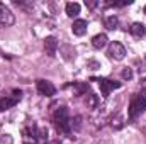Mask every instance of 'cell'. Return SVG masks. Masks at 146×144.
I'll return each mask as SVG.
<instances>
[{
  "mask_svg": "<svg viewBox=\"0 0 146 144\" xmlns=\"http://www.w3.org/2000/svg\"><path fill=\"white\" fill-rule=\"evenodd\" d=\"M110 126H112L114 129H122V126H124V117L117 114L115 117L110 119Z\"/></svg>",
  "mask_w": 146,
  "mask_h": 144,
  "instance_id": "16",
  "label": "cell"
},
{
  "mask_svg": "<svg viewBox=\"0 0 146 144\" xmlns=\"http://www.w3.org/2000/svg\"><path fill=\"white\" fill-rule=\"evenodd\" d=\"M87 27H88V24H87V20H83V19H76L75 22H73L72 26V32L75 36L82 37L87 34Z\"/></svg>",
  "mask_w": 146,
  "mask_h": 144,
  "instance_id": "10",
  "label": "cell"
},
{
  "mask_svg": "<svg viewBox=\"0 0 146 144\" xmlns=\"http://www.w3.org/2000/svg\"><path fill=\"white\" fill-rule=\"evenodd\" d=\"M107 56H109L110 59H114V61H121L126 56V48L121 42L112 41L109 44V48H107Z\"/></svg>",
  "mask_w": 146,
  "mask_h": 144,
  "instance_id": "4",
  "label": "cell"
},
{
  "mask_svg": "<svg viewBox=\"0 0 146 144\" xmlns=\"http://www.w3.org/2000/svg\"><path fill=\"white\" fill-rule=\"evenodd\" d=\"M129 32H131L134 37H143L145 32H146V26L141 24V22H133L131 27H129Z\"/></svg>",
  "mask_w": 146,
  "mask_h": 144,
  "instance_id": "11",
  "label": "cell"
},
{
  "mask_svg": "<svg viewBox=\"0 0 146 144\" xmlns=\"http://www.w3.org/2000/svg\"><path fill=\"white\" fill-rule=\"evenodd\" d=\"M21 97H22V92L21 90H14L12 92V97H9V95L0 97V112L9 110V108H12L14 105H17V102L21 100Z\"/></svg>",
  "mask_w": 146,
  "mask_h": 144,
  "instance_id": "5",
  "label": "cell"
},
{
  "mask_svg": "<svg viewBox=\"0 0 146 144\" xmlns=\"http://www.w3.org/2000/svg\"><path fill=\"white\" fill-rule=\"evenodd\" d=\"M94 81H97V83H99V87H100V92H102V97H104V98H107V97H109L110 92H114V90L121 88V83H119V81H114V80H109V78H95Z\"/></svg>",
  "mask_w": 146,
  "mask_h": 144,
  "instance_id": "3",
  "label": "cell"
},
{
  "mask_svg": "<svg viewBox=\"0 0 146 144\" xmlns=\"http://www.w3.org/2000/svg\"><path fill=\"white\" fill-rule=\"evenodd\" d=\"M141 88H143V93L146 95V80H143V83H141Z\"/></svg>",
  "mask_w": 146,
  "mask_h": 144,
  "instance_id": "22",
  "label": "cell"
},
{
  "mask_svg": "<svg viewBox=\"0 0 146 144\" xmlns=\"http://www.w3.org/2000/svg\"><path fill=\"white\" fill-rule=\"evenodd\" d=\"M146 110V97L145 95H134L129 102V108H127V114H129V119L131 120H136L141 114H145Z\"/></svg>",
  "mask_w": 146,
  "mask_h": 144,
  "instance_id": "2",
  "label": "cell"
},
{
  "mask_svg": "<svg viewBox=\"0 0 146 144\" xmlns=\"http://www.w3.org/2000/svg\"><path fill=\"white\" fill-rule=\"evenodd\" d=\"M73 87L76 88V93H78V95L85 93V92H87V88H88V85H87V83H75Z\"/></svg>",
  "mask_w": 146,
  "mask_h": 144,
  "instance_id": "19",
  "label": "cell"
},
{
  "mask_svg": "<svg viewBox=\"0 0 146 144\" xmlns=\"http://www.w3.org/2000/svg\"><path fill=\"white\" fill-rule=\"evenodd\" d=\"M56 49H58V39L54 36H48L44 39V51L49 58L56 56Z\"/></svg>",
  "mask_w": 146,
  "mask_h": 144,
  "instance_id": "9",
  "label": "cell"
},
{
  "mask_svg": "<svg viewBox=\"0 0 146 144\" xmlns=\"http://www.w3.org/2000/svg\"><path fill=\"white\" fill-rule=\"evenodd\" d=\"M14 22H15V17H14L12 10H10L7 5L0 3V26H2V27H9V26H12Z\"/></svg>",
  "mask_w": 146,
  "mask_h": 144,
  "instance_id": "7",
  "label": "cell"
},
{
  "mask_svg": "<svg viewBox=\"0 0 146 144\" xmlns=\"http://www.w3.org/2000/svg\"><path fill=\"white\" fill-rule=\"evenodd\" d=\"M85 5H87L88 9H95V7L99 5V2H92V0H88V2H85Z\"/></svg>",
  "mask_w": 146,
  "mask_h": 144,
  "instance_id": "21",
  "label": "cell"
},
{
  "mask_svg": "<svg viewBox=\"0 0 146 144\" xmlns=\"http://www.w3.org/2000/svg\"><path fill=\"white\" fill-rule=\"evenodd\" d=\"M121 78H122V80H126V81L133 80V70H131V68H124V70L121 71Z\"/></svg>",
  "mask_w": 146,
  "mask_h": 144,
  "instance_id": "18",
  "label": "cell"
},
{
  "mask_svg": "<svg viewBox=\"0 0 146 144\" xmlns=\"http://www.w3.org/2000/svg\"><path fill=\"white\" fill-rule=\"evenodd\" d=\"M36 87H37V92L41 95H44V97H53L56 93V87L48 80H37Z\"/></svg>",
  "mask_w": 146,
  "mask_h": 144,
  "instance_id": "8",
  "label": "cell"
},
{
  "mask_svg": "<svg viewBox=\"0 0 146 144\" xmlns=\"http://www.w3.org/2000/svg\"><path fill=\"white\" fill-rule=\"evenodd\" d=\"M107 34H97V36L92 37V46L95 48V49H102V48H106L107 46Z\"/></svg>",
  "mask_w": 146,
  "mask_h": 144,
  "instance_id": "12",
  "label": "cell"
},
{
  "mask_svg": "<svg viewBox=\"0 0 146 144\" xmlns=\"http://www.w3.org/2000/svg\"><path fill=\"white\" fill-rule=\"evenodd\" d=\"M0 54H2V49H0Z\"/></svg>",
  "mask_w": 146,
  "mask_h": 144,
  "instance_id": "25",
  "label": "cell"
},
{
  "mask_svg": "<svg viewBox=\"0 0 146 144\" xmlns=\"http://www.w3.org/2000/svg\"><path fill=\"white\" fill-rule=\"evenodd\" d=\"M80 9H82V7H80V3H76V2H68L66 7H65L68 17H76V15L80 14Z\"/></svg>",
  "mask_w": 146,
  "mask_h": 144,
  "instance_id": "13",
  "label": "cell"
},
{
  "mask_svg": "<svg viewBox=\"0 0 146 144\" xmlns=\"http://www.w3.org/2000/svg\"><path fill=\"white\" fill-rule=\"evenodd\" d=\"M46 144H61V141H49V143H46Z\"/></svg>",
  "mask_w": 146,
  "mask_h": 144,
  "instance_id": "23",
  "label": "cell"
},
{
  "mask_svg": "<svg viewBox=\"0 0 146 144\" xmlns=\"http://www.w3.org/2000/svg\"><path fill=\"white\" fill-rule=\"evenodd\" d=\"M85 104H87L88 108H97L99 104H100V100H99V97H97L95 93H88L87 98H85Z\"/></svg>",
  "mask_w": 146,
  "mask_h": 144,
  "instance_id": "15",
  "label": "cell"
},
{
  "mask_svg": "<svg viewBox=\"0 0 146 144\" xmlns=\"http://www.w3.org/2000/svg\"><path fill=\"white\" fill-rule=\"evenodd\" d=\"M143 10H145V14H146V5H145V9H143Z\"/></svg>",
  "mask_w": 146,
  "mask_h": 144,
  "instance_id": "24",
  "label": "cell"
},
{
  "mask_svg": "<svg viewBox=\"0 0 146 144\" xmlns=\"http://www.w3.org/2000/svg\"><path fill=\"white\" fill-rule=\"evenodd\" d=\"M104 26H106L109 31H115V29L119 27V19H117L115 15H109V17H106Z\"/></svg>",
  "mask_w": 146,
  "mask_h": 144,
  "instance_id": "14",
  "label": "cell"
},
{
  "mask_svg": "<svg viewBox=\"0 0 146 144\" xmlns=\"http://www.w3.org/2000/svg\"><path fill=\"white\" fill-rule=\"evenodd\" d=\"M37 139L39 141H46L48 139V129L46 127H37Z\"/></svg>",
  "mask_w": 146,
  "mask_h": 144,
  "instance_id": "17",
  "label": "cell"
},
{
  "mask_svg": "<svg viewBox=\"0 0 146 144\" xmlns=\"http://www.w3.org/2000/svg\"><path fill=\"white\" fill-rule=\"evenodd\" d=\"M80 120H82V117H80V115H76L75 119H72V127H75L76 131L80 129Z\"/></svg>",
  "mask_w": 146,
  "mask_h": 144,
  "instance_id": "20",
  "label": "cell"
},
{
  "mask_svg": "<svg viewBox=\"0 0 146 144\" xmlns=\"http://www.w3.org/2000/svg\"><path fill=\"white\" fill-rule=\"evenodd\" d=\"M22 141L24 144H37L39 139H37V126L33 124V126H26L22 129Z\"/></svg>",
  "mask_w": 146,
  "mask_h": 144,
  "instance_id": "6",
  "label": "cell"
},
{
  "mask_svg": "<svg viewBox=\"0 0 146 144\" xmlns=\"http://www.w3.org/2000/svg\"><path fill=\"white\" fill-rule=\"evenodd\" d=\"M51 120H53L54 129H56L60 134H66V136H68V134L72 132V119H70V114H68V108L66 107L56 108V110L53 112Z\"/></svg>",
  "mask_w": 146,
  "mask_h": 144,
  "instance_id": "1",
  "label": "cell"
}]
</instances>
